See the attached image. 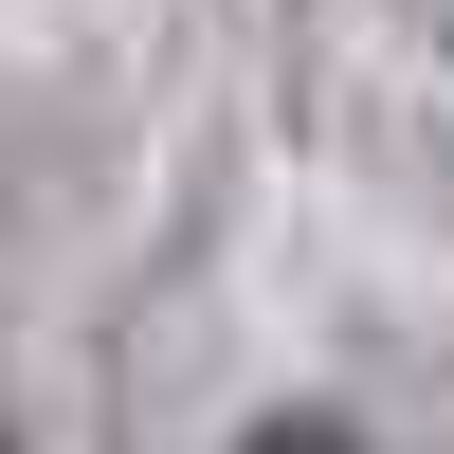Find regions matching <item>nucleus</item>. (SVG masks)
<instances>
[{"mask_svg": "<svg viewBox=\"0 0 454 454\" xmlns=\"http://www.w3.org/2000/svg\"><path fill=\"white\" fill-rule=\"evenodd\" d=\"M0 454H19V436H0Z\"/></svg>", "mask_w": 454, "mask_h": 454, "instance_id": "obj_2", "label": "nucleus"}, {"mask_svg": "<svg viewBox=\"0 0 454 454\" xmlns=\"http://www.w3.org/2000/svg\"><path fill=\"white\" fill-rule=\"evenodd\" d=\"M237 454H346V436H327V419H254Z\"/></svg>", "mask_w": 454, "mask_h": 454, "instance_id": "obj_1", "label": "nucleus"}]
</instances>
